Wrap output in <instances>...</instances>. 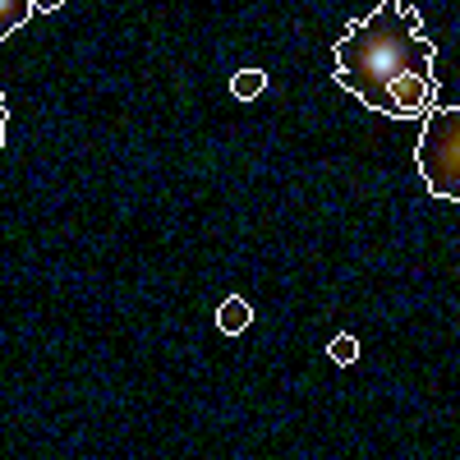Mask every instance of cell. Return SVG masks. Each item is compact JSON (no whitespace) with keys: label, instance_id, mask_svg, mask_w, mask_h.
I'll return each mask as SVG.
<instances>
[{"label":"cell","instance_id":"1","mask_svg":"<svg viewBox=\"0 0 460 460\" xmlns=\"http://www.w3.org/2000/svg\"><path fill=\"white\" fill-rule=\"evenodd\" d=\"M419 32H424V14L410 10L405 0H382L368 19H355L332 47V65H336L332 79L345 93H355L368 111L401 120L392 84L405 79V74L433 79V60H438V47Z\"/></svg>","mask_w":460,"mask_h":460},{"label":"cell","instance_id":"2","mask_svg":"<svg viewBox=\"0 0 460 460\" xmlns=\"http://www.w3.org/2000/svg\"><path fill=\"white\" fill-rule=\"evenodd\" d=\"M424 134H419L414 162L419 175L438 199L456 203L460 199V106H433L424 111Z\"/></svg>","mask_w":460,"mask_h":460},{"label":"cell","instance_id":"3","mask_svg":"<svg viewBox=\"0 0 460 460\" xmlns=\"http://www.w3.org/2000/svg\"><path fill=\"white\" fill-rule=\"evenodd\" d=\"M249 323H253V304H249L244 295L221 299V309H217V327H221V336H240V332H249Z\"/></svg>","mask_w":460,"mask_h":460},{"label":"cell","instance_id":"4","mask_svg":"<svg viewBox=\"0 0 460 460\" xmlns=\"http://www.w3.org/2000/svg\"><path fill=\"white\" fill-rule=\"evenodd\" d=\"M262 88H267V74L262 69H235V79H230V97L235 102H253V97H262Z\"/></svg>","mask_w":460,"mask_h":460},{"label":"cell","instance_id":"5","mask_svg":"<svg viewBox=\"0 0 460 460\" xmlns=\"http://www.w3.org/2000/svg\"><path fill=\"white\" fill-rule=\"evenodd\" d=\"M32 14H37V10H32V0H0V37L19 32Z\"/></svg>","mask_w":460,"mask_h":460},{"label":"cell","instance_id":"6","mask_svg":"<svg viewBox=\"0 0 460 460\" xmlns=\"http://www.w3.org/2000/svg\"><path fill=\"white\" fill-rule=\"evenodd\" d=\"M327 355H332V364H355V359H359V341H355L350 332H345V336H332Z\"/></svg>","mask_w":460,"mask_h":460},{"label":"cell","instance_id":"7","mask_svg":"<svg viewBox=\"0 0 460 460\" xmlns=\"http://www.w3.org/2000/svg\"><path fill=\"white\" fill-rule=\"evenodd\" d=\"M60 5H65V0H32V10H37V14H56Z\"/></svg>","mask_w":460,"mask_h":460},{"label":"cell","instance_id":"8","mask_svg":"<svg viewBox=\"0 0 460 460\" xmlns=\"http://www.w3.org/2000/svg\"><path fill=\"white\" fill-rule=\"evenodd\" d=\"M5 120H10V111H5V93H0V147H5Z\"/></svg>","mask_w":460,"mask_h":460}]
</instances>
